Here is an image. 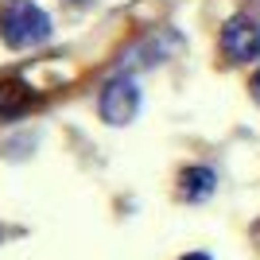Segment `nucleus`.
I'll list each match as a JSON object with an SVG mask.
<instances>
[{
	"label": "nucleus",
	"instance_id": "0eeeda50",
	"mask_svg": "<svg viewBox=\"0 0 260 260\" xmlns=\"http://www.w3.org/2000/svg\"><path fill=\"white\" fill-rule=\"evenodd\" d=\"M183 260H210L206 252H190V256H183Z\"/></svg>",
	"mask_w": 260,
	"mask_h": 260
},
{
	"label": "nucleus",
	"instance_id": "f257e3e1",
	"mask_svg": "<svg viewBox=\"0 0 260 260\" xmlns=\"http://www.w3.org/2000/svg\"><path fill=\"white\" fill-rule=\"evenodd\" d=\"M0 35H4V43L23 51V47H39L51 39V16H47L39 4L31 0H12L4 4L0 12Z\"/></svg>",
	"mask_w": 260,
	"mask_h": 260
},
{
	"label": "nucleus",
	"instance_id": "423d86ee",
	"mask_svg": "<svg viewBox=\"0 0 260 260\" xmlns=\"http://www.w3.org/2000/svg\"><path fill=\"white\" fill-rule=\"evenodd\" d=\"M249 89H252V101H256V105H260V70H256V78H252V82H249Z\"/></svg>",
	"mask_w": 260,
	"mask_h": 260
},
{
	"label": "nucleus",
	"instance_id": "20e7f679",
	"mask_svg": "<svg viewBox=\"0 0 260 260\" xmlns=\"http://www.w3.org/2000/svg\"><path fill=\"white\" fill-rule=\"evenodd\" d=\"M214 194V171L210 167H190V171L183 175V198H190V202H202V198Z\"/></svg>",
	"mask_w": 260,
	"mask_h": 260
},
{
	"label": "nucleus",
	"instance_id": "f03ea898",
	"mask_svg": "<svg viewBox=\"0 0 260 260\" xmlns=\"http://www.w3.org/2000/svg\"><path fill=\"white\" fill-rule=\"evenodd\" d=\"M221 51L233 62H256L260 58V16L256 12H237L221 27Z\"/></svg>",
	"mask_w": 260,
	"mask_h": 260
},
{
	"label": "nucleus",
	"instance_id": "7ed1b4c3",
	"mask_svg": "<svg viewBox=\"0 0 260 260\" xmlns=\"http://www.w3.org/2000/svg\"><path fill=\"white\" fill-rule=\"evenodd\" d=\"M136 109H140V89L132 78H117V82H109L105 93H101V117L109 124H128L136 117Z\"/></svg>",
	"mask_w": 260,
	"mask_h": 260
},
{
	"label": "nucleus",
	"instance_id": "39448f33",
	"mask_svg": "<svg viewBox=\"0 0 260 260\" xmlns=\"http://www.w3.org/2000/svg\"><path fill=\"white\" fill-rule=\"evenodd\" d=\"M27 101H31V93L23 86H16V82H4V86H0V113H20Z\"/></svg>",
	"mask_w": 260,
	"mask_h": 260
}]
</instances>
